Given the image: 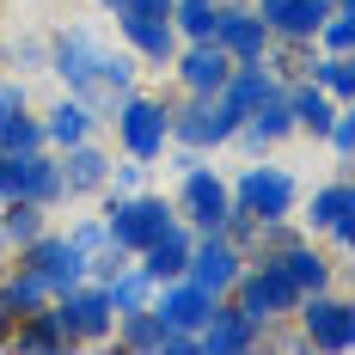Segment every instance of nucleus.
<instances>
[{"mask_svg": "<svg viewBox=\"0 0 355 355\" xmlns=\"http://www.w3.org/2000/svg\"><path fill=\"white\" fill-rule=\"evenodd\" d=\"M105 129H110V147H116V153L159 166V153L172 147V110H166V92H147V86L123 92V98L110 105Z\"/></svg>", "mask_w": 355, "mask_h": 355, "instance_id": "f257e3e1", "label": "nucleus"}, {"mask_svg": "<svg viewBox=\"0 0 355 355\" xmlns=\"http://www.w3.org/2000/svg\"><path fill=\"white\" fill-rule=\"evenodd\" d=\"M294 220H300V233H313L319 245H331V257L349 263V257H355V190H349V172L337 166L331 178L306 184Z\"/></svg>", "mask_w": 355, "mask_h": 355, "instance_id": "f03ea898", "label": "nucleus"}, {"mask_svg": "<svg viewBox=\"0 0 355 355\" xmlns=\"http://www.w3.org/2000/svg\"><path fill=\"white\" fill-rule=\"evenodd\" d=\"M300 178L288 172L276 153H263V159H245L239 172L227 178V196H233V209L239 214H257V220H282V214L300 209Z\"/></svg>", "mask_w": 355, "mask_h": 355, "instance_id": "7ed1b4c3", "label": "nucleus"}, {"mask_svg": "<svg viewBox=\"0 0 355 355\" xmlns=\"http://www.w3.org/2000/svg\"><path fill=\"white\" fill-rule=\"evenodd\" d=\"M92 202H98V214H105V227H110V239H116L123 251H147V245H153V239H159V233L178 220L172 196H166V190H153V184H147V190H135V196L98 190Z\"/></svg>", "mask_w": 355, "mask_h": 355, "instance_id": "20e7f679", "label": "nucleus"}, {"mask_svg": "<svg viewBox=\"0 0 355 355\" xmlns=\"http://www.w3.org/2000/svg\"><path fill=\"white\" fill-rule=\"evenodd\" d=\"M227 306L245 313V319L263 331V324H276V319H294L300 288H294V276H288L276 257H245L239 282H233V294H227Z\"/></svg>", "mask_w": 355, "mask_h": 355, "instance_id": "39448f33", "label": "nucleus"}, {"mask_svg": "<svg viewBox=\"0 0 355 355\" xmlns=\"http://www.w3.org/2000/svg\"><path fill=\"white\" fill-rule=\"evenodd\" d=\"M294 331L300 343L319 355H355V300L343 288H319V294H300L294 306Z\"/></svg>", "mask_w": 355, "mask_h": 355, "instance_id": "423d86ee", "label": "nucleus"}, {"mask_svg": "<svg viewBox=\"0 0 355 355\" xmlns=\"http://www.w3.org/2000/svg\"><path fill=\"white\" fill-rule=\"evenodd\" d=\"M166 110H172V141L196 147V153H227L233 147V129H239V110L227 98H190V92H166Z\"/></svg>", "mask_w": 355, "mask_h": 355, "instance_id": "0eeeda50", "label": "nucleus"}, {"mask_svg": "<svg viewBox=\"0 0 355 355\" xmlns=\"http://www.w3.org/2000/svg\"><path fill=\"white\" fill-rule=\"evenodd\" d=\"M110 49V31L98 19H73V25H55L49 31V80H62V92H86L92 73H98V55Z\"/></svg>", "mask_w": 355, "mask_h": 355, "instance_id": "6e6552de", "label": "nucleus"}, {"mask_svg": "<svg viewBox=\"0 0 355 355\" xmlns=\"http://www.w3.org/2000/svg\"><path fill=\"white\" fill-rule=\"evenodd\" d=\"M49 319L62 324L73 349H110V324H116V306H110L105 282H73L68 294L49 300Z\"/></svg>", "mask_w": 355, "mask_h": 355, "instance_id": "1a4fd4ad", "label": "nucleus"}, {"mask_svg": "<svg viewBox=\"0 0 355 355\" xmlns=\"http://www.w3.org/2000/svg\"><path fill=\"white\" fill-rule=\"evenodd\" d=\"M172 209H178V220L190 227V233H220V220L233 214V196H227V172L214 166V159H202L196 172H184V178H172Z\"/></svg>", "mask_w": 355, "mask_h": 355, "instance_id": "9d476101", "label": "nucleus"}, {"mask_svg": "<svg viewBox=\"0 0 355 355\" xmlns=\"http://www.w3.org/2000/svg\"><path fill=\"white\" fill-rule=\"evenodd\" d=\"M110 159H116V147H110L105 135H86V141H73V147H62V153H55L68 209H73V202H92V196L110 184Z\"/></svg>", "mask_w": 355, "mask_h": 355, "instance_id": "9b49d317", "label": "nucleus"}, {"mask_svg": "<svg viewBox=\"0 0 355 355\" xmlns=\"http://www.w3.org/2000/svg\"><path fill=\"white\" fill-rule=\"evenodd\" d=\"M12 257H19V263H31V270H37L49 288H55V294H68L73 282H86V251H73V245H68V233H62L55 220L37 233L31 245H19Z\"/></svg>", "mask_w": 355, "mask_h": 355, "instance_id": "f8f14e48", "label": "nucleus"}, {"mask_svg": "<svg viewBox=\"0 0 355 355\" xmlns=\"http://www.w3.org/2000/svg\"><path fill=\"white\" fill-rule=\"evenodd\" d=\"M172 92H190V98H214L220 86H227V73H233V55L220 49V43H178L172 55Z\"/></svg>", "mask_w": 355, "mask_h": 355, "instance_id": "ddd939ff", "label": "nucleus"}, {"mask_svg": "<svg viewBox=\"0 0 355 355\" xmlns=\"http://www.w3.org/2000/svg\"><path fill=\"white\" fill-rule=\"evenodd\" d=\"M110 31H116V43L141 62L147 73H166L172 68V55H178V31H172V19H147V12H116L110 19Z\"/></svg>", "mask_w": 355, "mask_h": 355, "instance_id": "4468645a", "label": "nucleus"}, {"mask_svg": "<svg viewBox=\"0 0 355 355\" xmlns=\"http://www.w3.org/2000/svg\"><path fill=\"white\" fill-rule=\"evenodd\" d=\"M214 43H220L233 62H263V49H270V25L257 19L251 0H214Z\"/></svg>", "mask_w": 355, "mask_h": 355, "instance_id": "2eb2a0df", "label": "nucleus"}, {"mask_svg": "<svg viewBox=\"0 0 355 355\" xmlns=\"http://www.w3.org/2000/svg\"><path fill=\"white\" fill-rule=\"evenodd\" d=\"M239 270H245V251L233 245L227 233H196V245H190V282L196 288H209V294H233V282H239Z\"/></svg>", "mask_w": 355, "mask_h": 355, "instance_id": "dca6fc26", "label": "nucleus"}, {"mask_svg": "<svg viewBox=\"0 0 355 355\" xmlns=\"http://www.w3.org/2000/svg\"><path fill=\"white\" fill-rule=\"evenodd\" d=\"M37 123H43V147H49V153H62V147L86 141V135H105V116L86 105V98H73V92L49 98V105L37 110Z\"/></svg>", "mask_w": 355, "mask_h": 355, "instance_id": "f3484780", "label": "nucleus"}, {"mask_svg": "<svg viewBox=\"0 0 355 355\" xmlns=\"http://www.w3.org/2000/svg\"><path fill=\"white\" fill-rule=\"evenodd\" d=\"M276 263H282L288 276H294V288L300 294H319V288H343V257H331V245H319L313 233L306 239H294L288 251H276Z\"/></svg>", "mask_w": 355, "mask_h": 355, "instance_id": "a211bd4d", "label": "nucleus"}, {"mask_svg": "<svg viewBox=\"0 0 355 355\" xmlns=\"http://www.w3.org/2000/svg\"><path fill=\"white\" fill-rule=\"evenodd\" d=\"M214 306H220V294L196 288L190 276L153 288V313H159V324H172V331H202V324L214 319Z\"/></svg>", "mask_w": 355, "mask_h": 355, "instance_id": "6ab92c4d", "label": "nucleus"}, {"mask_svg": "<svg viewBox=\"0 0 355 355\" xmlns=\"http://www.w3.org/2000/svg\"><path fill=\"white\" fill-rule=\"evenodd\" d=\"M251 349H257V324L220 300V306H214V319L196 331V355H251Z\"/></svg>", "mask_w": 355, "mask_h": 355, "instance_id": "aec40b11", "label": "nucleus"}, {"mask_svg": "<svg viewBox=\"0 0 355 355\" xmlns=\"http://www.w3.org/2000/svg\"><path fill=\"white\" fill-rule=\"evenodd\" d=\"M190 245H196V233H190L184 220H172V227H166L147 251H135V263H141L153 282H178V276L190 270Z\"/></svg>", "mask_w": 355, "mask_h": 355, "instance_id": "412c9836", "label": "nucleus"}, {"mask_svg": "<svg viewBox=\"0 0 355 355\" xmlns=\"http://www.w3.org/2000/svg\"><path fill=\"white\" fill-rule=\"evenodd\" d=\"M19 202L68 209V196H62V166H55V153H49V147H37V153H19Z\"/></svg>", "mask_w": 355, "mask_h": 355, "instance_id": "4be33fe9", "label": "nucleus"}, {"mask_svg": "<svg viewBox=\"0 0 355 355\" xmlns=\"http://www.w3.org/2000/svg\"><path fill=\"white\" fill-rule=\"evenodd\" d=\"M282 98H288V110H294V129H300V135H313V141L331 129V116L343 110L337 98H324L306 73H300V80H282Z\"/></svg>", "mask_w": 355, "mask_h": 355, "instance_id": "5701e85b", "label": "nucleus"}, {"mask_svg": "<svg viewBox=\"0 0 355 355\" xmlns=\"http://www.w3.org/2000/svg\"><path fill=\"white\" fill-rule=\"evenodd\" d=\"M0 300H6V313H12V319H25V313H43V306L55 300V288L43 282L31 263H19V257H12V263H6V276H0Z\"/></svg>", "mask_w": 355, "mask_h": 355, "instance_id": "b1692460", "label": "nucleus"}, {"mask_svg": "<svg viewBox=\"0 0 355 355\" xmlns=\"http://www.w3.org/2000/svg\"><path fill=\"white\" fill-rule=\"evenodd\" d=\"M276 86H282V80H276V73L263 68V62H233L227 86H220L214 98H227V105H233L239 116H245V110H257L263 98H270V92H276Z\"/></svg>", "mask_w": 355, "mask_h": 355, "instance_id": "393cba45", "label": "nucleus"}, {"mask_svg": "<svg viewBox=\"0 0 355 355\" xmlns=\"http://www.w3.org/2000/svg\"><path fill=\"white\" fill-rule=\"evenodd\" d=\"M110 343H116L123 355H159V343H166V324H159V313H153V306L116 313V324H110Z\"/></svg>", "mask_w": 355, "mask_h": 355, "instance_id": "a878e982", "label": "nucleus"}, {"mask_svg": "<svg viewBox=\"0 0 355 355\" xmlns=\"http://www.w3.org/2000/svg\"><path fill=\"white\" fill-rule=\"evenodd\" d=\"M0 68L19 73V80L49 73V31H12L6 43H0Z\"/></svg>", "mask_w": 355, "mask_h": 355, "instance_id": "bb28decb", "label": "nucleus"}, {"mask_svg": "<svg viewBox=\"0 0 355 355\" xmlns=\"http://www.w3.org/2000/svg\"><path fill=\"white\" fill-rule=\"evenodd\" d=\"M306 80L319 86L324 98H337V105H355V55H313V68H306Z\"/></svg>", "mask_w": 355, "mask_h": 355, "instance_id": "cd10ccee", "label": "nucleus"}, {"mask_svg": "<svg viewBox=\"0 0 355 355\" xmlns=\"http://www.w3.org/2000/svg\"><path fill=\"white\" fill-rule=\"evenodd\" d=\"M49 220H55V209H43V202H0V233L12 239V251L31 245Z\"/></svg>", "mask_w": 355, "mask_h": 355, "instance_id": "c85d7f7f", "label": "nucleus"}, {"mask_svg": "<svg viewBox=\"0 0 355 355\" xmlns=\"http://www.w3.org/2000/svg\"><path fill=\"white\" fill-rule=\"evenodd\" d=\"M153 276H147L141 263H129V270H116V276H110L105 282V294H110V306H116V313H135V306H153Z\"/></svg>", "mask_w": 355, "mask_h": 355, "instance_id": "c756f323", "label": "nucleus"}, {"mask_svg": "<svg viewBox=\"0 0 355 355\" xmlns=\"http://www.w3.org/2000/svg\"><path fill=\"white\" fill-rule=\"evenodd\" d=\"M313 43H300V37H270V49H263V68L276 73V80H300V73L313 68Z\"/></svg>", "mask_w": 355, "mask_h": 355, "instance_id": "7c9ffc66", "label": "nucleus"}, {"mask_svg": "<svg viewBox=\"0 0 355 355\" xmlns=\"http://www.w3.org/2000/svg\"><path fill=\"white\" fill-rule=\"evenodd\" d=\"M172 31H178V43H209L214 37V0H172Z\"/></svg>", "mask_w": 355, "mask_h": 355, "instance_id": "2f4dec72", "label": "nucleus"}, {"mask_svg": "<svg viewBox=\"0 0 355 355\" xmlns=\"http://www.w3.org/2000/svg\"><path fill=\"white\" fill-rule=\"evenodd\" d=\"M43 147V123H37V105L19 110V116H0V153H37Z\"/></svg>", "mask_w": 355, "mask_h": 355, "instance_id": "473e14b6", "label": "nucleus"}, {"mask_svg": "<svg viewBox=\"0 0 355 355\" xmlns=\"http://www.w3.org/2000/svg\"><path fill=\"white\" fill-rule=\"evenodd\" d=\"M62 233H68V245H73V251H86V257H92L98 245H110V227H105V214H98V209H92V214H73Z\"/></svg>", "mask_w": 355, "mask_h": 355, "instance_id": "72a5a7b5", "label": "nucleus"}, {"mask_svg": "<svg viewBox=\"0 0 355 355\" xmlns=\"http://www.w3.org/2000/svg\"><path fill=\"white\" fill-rule=\"evenodd\" d=\"M147 184H153V166H147V159H129V153H116V159H110V184H105V190L135 196V190H147Z\"/></svg>", "mask_w": 355, "mask_h": 355, "instance_id": "f704fd0d", "label": "nucleus"}, {"mask_svg": "<svg viewBox=\"0 0 355 355\" xmlns=\"http://www.w3.org/2000/svg\"><path fill=\"white\" fill-rule=\"evenodd\" d=\"M319 141L331 147V159H337V166L349 172V159H355V116H349V105H343L337 116H331V129H324Z\"/></svg>", "mask_w": 355, "mask_h": 355, "instance_id": "c9c22d12", "label": "nucleus"}, {"mask_svg": "<svg viewBox=\"0 0 355 355\" xmlns=\"http://www.w3.org/2000/svg\"><path fill=\"white\" fill-rule=\"evenodd\" d=\"M19 110H31V80L0 68V116H19Z\"/></svg>", "mask_w": 355, "mask_h": 355, "instance_id": "e433bc0d", "label": "nucleus"}, {"mask_svg": "<svg viewBox=\"0 0 355 355\" xmlns=\"http://www.w3.org/2000/svg\"><path fill=\"white\" fill-rule=\"evenodd\" d=\"M159 355H196V331H172V324H166V343H159Z\"/></svg>", "mask_w": 355, "mask_h": 355, "instance_id": "4c0bfd02", "label": "nucleus"}, {"mask_svg": "<svg viewBox=\"0 0 355 355\" xmlns=\"http://www.w3.org/2000/svg\"><path fill=\"white\" fill-rule=\"evenodd\" d=\"M123 6H129V0H92V12H98V19H116Z\"/></svg>", "mask_w": 355, "mask_h": 355, "instance_id": "58836bf2", "label": "nucleus"}, {"mask_svg": "<svg viewBox=\"0 0 355 355\" xmlns=\"http://www.w3.org/2000/svg\"><path fill=\"white\" fill-rule=\"evenodd\" d=\"M6 331H12V313H6V300H0V343H6Z\"/></svg>", "mask_w": 355, "mask_h": 355, "instance_id": "ea45409f", "label": "nucleus"}, {"mask_svg": "<svg viewBox=\"0 0 355 355\" xmlns=\"http://www.w3.org/2000/svg\"><path fill=\"white\" fill-rule=\"evenodd\" d=\"M331 6H337V0H331Z\"/></svg>", "mask_w": 355, "mask_h": 355, "instance_id": "a19ab883", "label": "nucleus"}]
</instances>
